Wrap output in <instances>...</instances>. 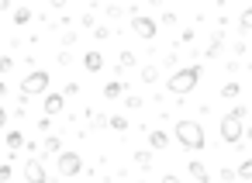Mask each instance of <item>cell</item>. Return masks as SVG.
Instances as JSON below:
<instances>
[{
    "label": "cell",
    "mask_w": 252,
    "mask_h": 183,
    "mask_svg": "<svg viewBox=\"0 0 252 183\" xmlns=\"http://www.w3.org/2000/svg\"><path fill=\"white\" fill-rule=\"evenodd\" d=\"M173 135H176V142H180L183 149H190V152L207 145V138H204V124H200V121H190V118L176 121V124H173Z\"/></svg>",
    "instance_id": "cell-1"
},
{
    "label": "cell",
    "mask_w": 252,
    "mask_h": 183,
    "mask_svg": "<svg viewBox=\"0 0 252 183\" xmlns=\"http://www.w3.org/2000/svg\"><path fill=\"white\" fill-rule=\"evenodd\" d=\"M197 83H200V66H187V69H173V76L166 80V90L173 97H187Z\"/></svg>",
    "instance_id": "cell-2"
},
{
    "label": "cell",
    "mask_w": 252,
    "mask_h": 183,
    "mask_svg": "<svg viewBox=\"0 0 252 183\" xmlns=\"http://www.w3.org/2000/svg\"><path fill=\"white\" fill-rule=\"evenodd\" d=\"M49 90V73L45 69H32L25 80H21V97H35V93H45Z\"/></svg>",
    "instance_id": "cell-3"
},
{
    "label": "cell",
    "mask_w": 252,
    "mask_h": 183,
    "mask_svg": "<svg viewBox=\"0 0 252 183\" xmlns=\"http://www.w3.org/2000/svg\"><path fill=\"white\" fill-rule=\"evenodd\" d=\"M56 166H59V176H80L83 173V155L80 152H59Z\"/></svg>",
    "instance_id": "cell-4"
},
{
    "label": "cell",
    "mask_w": 252,
    "mask_h": 183,
    "mask_svg": "<svg viewBox=\"0 0 252 183\" xmlns=\"http://www.w3.org/2000/svg\"><path fill=\"white\" fill-rule=\"evenodd\" d=\"M221 138H224V145H238L242 142V121L231 118V114H224L221 118Z\"/></svg>",
    "instance_id": "cell-5"
},
{
    "label": "cell",
    "mask_w": 252,
    "mask_h": 183,
    "mask_svg": "<svg viewBox=\"0 0 252 183\" xmlns=\"http://www.w3.org/2000/svg\"><path fill=\"white\" fill-rule=\"evenodd\" d=\"M131 31H135L138 38L152 42V38H156V31H159V21H152V18H142V14H135V18H131Z\"/></svg>",
    "instance_id": "cell-6"
},
{
    "label": "cell",
    "mask_w": 252,
    "mask_h": 183,
    "mask_svg": "<svg viewBox=\"0 0 252 183\" xmlns=\"http://www.w3.org/2000/svg\"><path fill=\"white\" fill-rule=\"evenodd\" d=\"M25 180H28V183H49L42 159H32V162H25Z\"/></svg>",
    "instance_id": "cell-7"
},
{
    "label": "cell",
    "mask_w": 252,
    "mask_h": 183,
    "mask_svg": "<svg viewBox=\"0 0 252 183\" xmlns=\"http://www.w3.org/2000/svg\"><path fill=\"white\" fill-rule=\"evenodd\" d=\"M63 107H66V97H63V93H49V97H45V114H49V118L63 114Z\"/></svg>",
    "instance_id": "cell-8"
},
{
    "label": "cell",
    "mask_w": 252,
    "mask_h": 183,
    "mask_svg": "<svg viewBox=\"0 0 252 183\" xmlns=\"http://www.w3.org/2000/svg\"><path fill=\"white\" fill-rule=\"evenodd\" d=\"M83 69H87V73H100V69H104V56H100V52H87V56H83Z\"/></svg>",
    "instance_id": "cell-9"
},
{
    "label": "cell",
    "mask_w": 252,
    "mask_h": 183,
    "mask_svg": "<svg viewBox=\"0 0 252 183\" xmlns=\"http://www.w3.org/2000/svg\"><path fill=\"white\" fill-rule=\"evenodd\" d=\"M169 145V131H162V128H156V131H149V149H166Z\"/></svg>",
    "instance_id": "cell-10"
},
{
    "label": "cell",
    "mask_w": 252,
    "mask_h": 183,
    "mask_svg": "<svg viewBox=\"0 0 252 183\" xmlns=\"http://www.w3.org/2000/svg\"><path fill=\"white\" fill-rule=\"evenodd\" d=\"M121 93H125V80H118V76H114V80H107V87H104V97H107V100H118Z\"/></svg>",
    "instance_id": "cell-11"
},
{
    "label": "cell",
    "mask_w": 252,
    "mask_h": 183,
    "mask_svg": "<svg viewBox=\"0 0 252 183\" xmlns=\"http://www.w3.org/2000/svg\"><path fill=\"white\" fill-rule=\"evenodd\" d=\"M59 152H63V138L59 135H49L45 145H42V155H59Z\"/></svg>",
    "instance_id": "cell-12"
},
{
    "label": "cell",
    "mask_w": 252,
    "mask_h": 183,
    "mask_svg": "<svg viewBox=\"0 0 252 183\" xmlns=\"http://www.w3.org/2000/svg\"><path fill=\"white\" fill-rule=\"evenodd\" d=\"M187 169H190V176H193V180H200V183H207V180H211L204 162H187Z\"/></svg>",
    "instance_id": "cell-13"
},
{
    "label": "cell",
    "mask_w": 252,
    "mask_h": 183,
    "mask_svg": "<svg viewBox=\"0 0 252 183\" xmlns=\"http://www.w3.org/2000/svg\"><path fill=\"white\" fill-rule=\"evenodd\" d=\"M238 93H242V83H235V80H228V83L221 87V97H224V100H235Z\"/></svg>",
    "instance_id": "cell-14"
},
{
    "label": "cell",
    "mask_w": 252,
    "mask_h": 183,
    "mask_svg": "<svg viewBox=\"0 0 252 183\" xmlns=\"http://www.w3.org/2000/svg\"><path fill=\"white\" fill-rule=\"evenodd\" d=\"M238 31H242V35H252V7L242 11V18H238Z\"/></svg>",
    "instance_id": "cell-15"
},
{
    "label": "cell",
    "mask_w": 252,
    "mask_h": 183,
    "mask_svg": "<svg viewBox=\"0 0 252 183\" xmlns=\"http://www.w3.org/2000/svg\"><path fill=\"white\" fill-rule=\"evenodd\" d=\"M21 145H25V135H21V131H7V149L18 152ZM11 152H7V155H11Z\"/></svg>",
    "instance_id": "cell-16"
},
{
    "label": "cell",
    "mask_w": 252,
    "mask_h": 183,
    "mask_svg": "<svg viewBox=\"0 0 252 183\" xmlns=\"http://www.w3.org/2000/svg\"><path fill=\"white\" fill-rule=\"evenodd\" d=\"M128 66H135V52H121V56H118V73L128 69Z\"/></svg>",
    "instance_id": "cell-17"
},
{
    "label": "cell",
    "mask_w": 252,
    "mask_h": 183,
    "mask_svg": "<svg viewBox=\"0 0 252 183\" xmlns=\"http://www.w3.org/2000/svg\"><path fill=\"white\" fill-rule=\"evenodd\" d=\"M235 176H242V180L249 183V180H252V159H245V162H242V166L235 169Z\"/></svg>",
    "instance_id": "cell-18"
},
{
    "label": "cell",
    "mask_w": 252,
    "mask_h": 183,
    "mask_svg": "<svg viewBox=\"0 0 252 183\" xmlns=\"http://www.w3.org/2000/svg\"><path fill=\"white\" fill-rule=\"evenodd\" d=\"M28 21H32V11L28 7H18L14 11V25H28Z\"/></svg>",
    "instance_id": "cell-19"
},
{
    "label": "cell",
    "mask_w": 252,
    "mask_h": 183,
    "mask_svg": "<svg viewBox=\"0 0 252 183\" xmlns=\"http://www.w3.org/2000/svg\"><path fill=\"white\" fill-rule=\"evenodd\" d=\"M221 42H224V35L218 31V35H214V42H211V49H207V56H211V59H214V56H221Z\"/></svg>",
    "instance_id": "cell-20"
},
{
    "label": "cell",
    "mask_w": 252,
    "mask_h": 183,
    "mask_svg": "<svg viewBox=\"0 0 252 183\" xmlns=\"http://www.w3.org/2000/svg\"><path fill=\"white\" fill-rule=\"evenodd\" d=\"M156 80H159V69L156 66H145L142 69V83H156Z\"/></svg>",
    "instance_id": "cell-21"
},
{
    "label": "cell",
    "mask_w": 252,
    "mask_h": 183,
    "mask_svg": "<svg viewBox=\"0 0 252 183\" xmlns=\"http://www.w3.org/2000/svg\"><path fill=\"white\" fill-rule=\"evenodd\" d=\"M135 162H138V166L149 173V166H152V152H135Z\"/></svg>",
    "instance_id": "cell-22"
},
{
    "label": "cell",
    "mask_w": 252,
    "mask_h": 183,
    "mask_svg": "<svg viewBox=\"0 0 252 183\" xmlns=\"http://www.w3.org/2000/svg\"><path fill=\"white\" fill-rule=\"evenodd\" d=\"M107 124H111L114 131H128V121H125V118H118V114H114V118H111Z\"/></svg>",
    "instance_id": "cell-23"
},
{
    "label": "cell",
    "mask_w": 252,
    "mask_h": 183,
    "mask_svg": "<svg viewBox=\"0 0 252 183\" xmlns=\"http://www.w3.org/2000/svg\"><path fill=\"white\" fill-rule=\"evenodd\" d=\"M11 176H14L11 173V162H0V183H11Z\"/></svg>",
    "instance_id": "cell-24"
},
{
    "label": "cell",
    "mask_w": 252,
    "mask_h": 183,
    "mask_svg": "<svg viewBox=\"0 0 252 183\" xmlns=\"http://www.w3.org/2000/svg\"><path fill=\"white\" fill-rule=\"evenodd\" d=\"M14 69V59L11 56H0V73H11Z\"/></svg>",
    "instance_id": "cell-25"
},
{
    "label": "cell",
    "mask_w": 252,
    "mask_h": 183,
    "mask_svg": "<svg viewBox=\"0 0 252 183\" xmlns=\"http://www.w3.org/2000/svg\"><path fill=\"white\" fill-rule=\"evenodd\" d=\"M56 62H59V66H69V62H73V56H69V52H59V56H56Z\"/></svg>",
    "instance_id": "cell-26"
},
{
    "label": "cell",
    "mask_w": 252,
    "mask_h": 183,
    "mask_svg": "<svg viewBox=\"0 0 252 183\" xmlns=\"http://www.w3.org/2000/svg\"><path fill=\"white\" fill-rule=\"evenodd\" d=\"M90 121H94V128H104V124H107V118H104V114H94Z\"/></svg>",
    "instance_id": "cell-27"
},
{
    "label": "cell",
    "mask_w": 252,
    "mask_h": 183,
    "mask_svg": "<svg viewBox=\"0 0 252 183\" xmlns=\"http://www.w3.org/2000/svg\"><path fill=\"white\" fill-rule=\"evenodd\" d=\"M221 180H224V183H231V180H235V169H228V166H224V169H221Z\"/></svg>",
    "instance_id": "cell-28"
},
{
    "label": "cell",
    "mask_w": 252,
    "mask_h": 183,
    "mask_svg": "<svg viewBox=\"0 0 252 183\" xmlns=\"http://www.w3.org/2000/svg\"><path fill=\"white\" fill-rule=\"evenodd\" d=\"M162 183H183V180H180V176H173V173H166V176H162Z\"/></svg>",
    "instance_id": "cell-29"
},
{
    "label": "cell",
    "mask_w": 252,
    "mask_h": 183,
    "mask_svg": "<svg viewBox=\"0 0 252 183\" xmlns=\"http://www.w3.org/2000/svg\"><path fill=\"white\" fill-rule=\"evenodd\" d=\"M4 124H7V107L0 104V128H4Z\"/></svg>",
    "instance_id": "cell-30"
},
{
    "label": "cell",
    "mask_w": 252,
    "mask_h": 183,
    "mask_svg": "<svg viewBox=\"0 0 252 183\" xmlns=\"http://www.w3.org/2000/svg\"><path fill=\"white\" fill-rule=\"evenodd\" d=\"M138 183H145V180H138Z\"/></svg>",
    "instance_id": "cell-31"
}]
</instances>
